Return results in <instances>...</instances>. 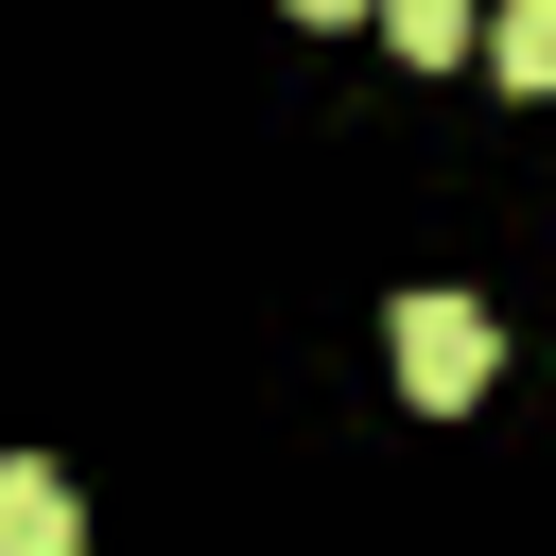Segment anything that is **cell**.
Listing matches in <instances>:
<instances>
[{"label":"cell","mask_w":556,"mask_h":556,"mask_svg":"<svg viewBox=\"0 0 556 556\" xmlns=\"http://www.w3.org/2000/svg\"><path fill=\"white\" fill-rule=\"evenodd\" d=\"M87 539V504H70V469H35V452H0V556H70Z\"/></svg>","instance_id":"7a4b0ae2"},{"label":"cell","mask_w":556,"mask_h":556,"mask_svg":"<svg viewBox=\"0 0 556 556\" xmlns=\"http://www.w3.org/2000/svg\"><path fill=\"white\" fill-rule=\"evenodd\" d=\"M278 17H382V0H278Z\"/></svg>","instance_id":"5b68a950"},{"label":"cell","mask_w":556,"mask_h":556,"mask_svg":"<svg viewBox=\"0 0 556 556\" xmlns=\"http://www.w3.org/2000/svg\"><path fill=\"white\" fill-rule=\"evenodd\" d=\"M400 382H417V417H452V400H486V365H504V330L469 313V295H400Z\"/></svg>","instance_id":"6da1fadb"},{"label":"cell","mask_w":556,"mask_h":556,"mask_svg":"<svg viewBox=\"0 0 556 556\" xmlns=\"http://www.w3.org/2000/svg\"><path fill=\"white\" fill-rule=\"evenodd\" d=\"M382 35H400V52H417V70H452V52H469V35H486V17H469V0H382Z\"/></svg>","instance_id":"277c9868"},{"label":"cell","mask_w":556,"mask_h":556,"mask_svg":"<svg viewBox=\"0 0 556 556\" xmlns=\"http://www.w3.org/2000/svg\"><path fill=\"white\" fill-rule=\"evenodd\" d=\"M486 70H504V87H539V104H556V0H504V17H486Z\"/></svg>","instance_id":"3957f363"}]
</instances>
